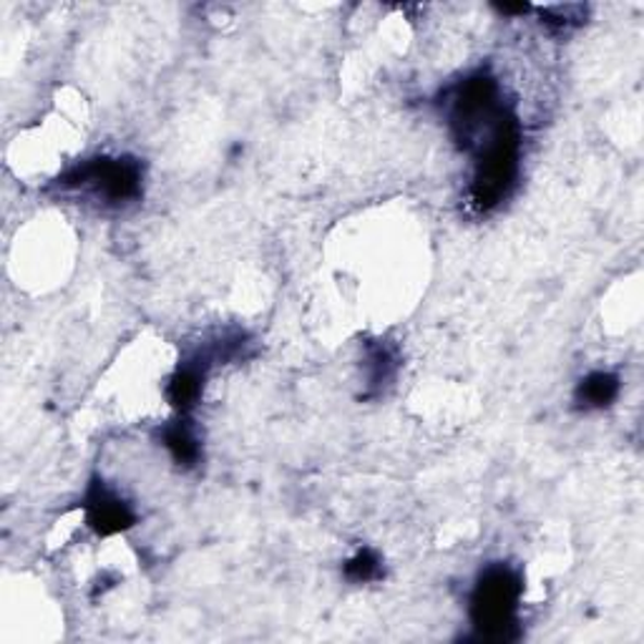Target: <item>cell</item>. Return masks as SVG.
Segmentation results:
<instances>
[{"label": "cell", "mask_w": 644, "mask_h": 644, "mask_svg": "<svg viewBox=\"0 0 644 644\" xmlns=\"http://www.w3.org/2000/svg\"><path fill=\"white\" fill-rule=\"evenodd\" d=\"M619 396V377L615 373H604V370H594L574 391V403L582 410H602L609 408Z\"/></svg>", "instance_id": "5"}, {"label": "cell", "mask_w": 644, "mask_h": 644, "mask_svg": "<svg viewBox=\"0 0 644 644\" xmlns=\"http://www.w3.org/2000/svg\"><path fill=\"white\" fill-rule=\"evenodd\" d=\"M368 368L370 385H385L393 377V370H396V358H393V352L385 345H377V348L368 352Z\"/></svg>", "instance_id": "7"}, {"label": "cell", "mask_w": 644, "mask_h": 644, "mask_svg": "<svg viewBox=\"0 0 644 644\" xmlns=\"http://www.w3.org/2000/svg\"><path fill=\"white\" fill-rule=\"evenodd\" d=\"M86 521L99 536H111L119 531L134 527V509L121 498L114 488H109L103 481H91L84 498Z\"/></svg>", "instance_id": "3"}, {"label": "cell", "mask_w": 644, "mask_h": 644, "mask_svg": "<svg viewBox=\"0 0 644 644\" xmlns=\"http://www.w3.org/2000/svg\"><path fill=\"white\" fill-rule=\"evenodd\" d=\"M161 443H164V448L172 454L176 463L184 466V469H191V466L199 463L201 441L187 416H179L176 421L166 423L164 429H161Z\"/></svg>", "instance_id": "4"}, {"label": "cell", "mask_w": 644, "mask_h": 644, "mask_svg": "<svg viewBox=\"0 0 644 644\" xmlns=\"http://www.w3.org/2000/svg\"><path fill=\"white\" fill-rule=\"evenodd\" d=\"M521 594V574L509 564H491L483 569L469 599L473 637L481 642L517 640Z\"/></svg>", "instance_id": "1"}, {"label": "cell", "mask_w": 644, "mask_h": 644, "mask_svg": "<svg viewBox=\"0 0 644 644\" xmlns=\"http://www.w3.org/2000/svg\"><path fill=\"white\" fill-rule=\"evenodd\" d=\"M345 577L356 584H368L383 577L381 557L373 549H360L356 557L345 561Z\"/></svg>", "instance_id": "6"}, {"label": "cell", "mask_w": 644, "mask_h": 644, "mask_svg": "<svg viewBox=\"0 0 644 644\" xmlns=\"http://www.w3.org/2000/svg\"><path fill=\"white\" fill-rule=\"evenodd\" d=\"M59 187L86 191L101 205L121 207L141 197L144 166L132 157H94L61 174Z\"/></svg>", "instance_id": "2"}]
</instances>
